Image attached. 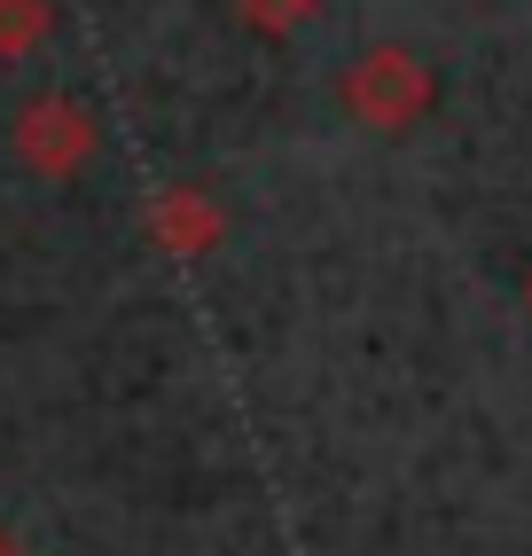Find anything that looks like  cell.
Returning <instances> with one entry per match:
<instances>
[{
	"instance_id": "cell-1",
	"label": "cell",
	"mask_w": 532,
	"mask_h": 556,
	"mask_svg": "<svg viewBox=\"0 0 532 556\" xmlns=\"http://www.w3.org/2000/svg\"><path fill=\"white\" fill-rule=\"evenodd\" d=\"M337 102H345L368 134H415L439 102V79L415 48H368L345 79H337Z\"/></svg>"
},
{
	"instance_id": "cell-2",
	"label": "cell",
	"mask_w": 532,
	"mask_h": 556,
	"mask_svg": "<svg viewBox=\"0 0 532 556\" xmlns=\"http://www.w3.org/2000/svg\"><path fill=\"white\" fill-rule=\"evenodd\" d=\"M94 110L79 94H31L16 110V157L24 173H40V180H71V173H87L94 157Z\"/></svg>"
},
{
	"instance_id": "cell-3",
	"label": "cell",
	"mask_w": 532,
	"mask_h": 556,
	"mask_svg": "<svg viewBox=\"0 0 532 556\" xmlns=\"http://www.w3.org/2000/svg\"><path fill=\"white\" fill-rule=\"evenodd\" d=\"M149 236H157V251H173V258H204L227 236V212L204 189H165L149 204Z\"/></svg>"
},
{
	"instance_id": "cell-4",
	"label": "cell",
	"mask_w": 532,
	"mask_h": 556,
	"mask_svg": "<svg viewBox=\"0 0 532 556\" xmlns=\"http://www.w3.org/2000/svg\"><path fill=\"white\" fill-rule=\"evenodd\" d=\"M55 31V0H0V63L40 55Z\"/></svg>"
},
{
	"instance_id": "cell-5",
	"label": "cell",
	"mask_w": 532,
	"mask_h": 556,
	"mask_svg": "<svg viewBox=\"0 0 532 556\" xmlns=\"http://www.w3.org/2000/svg\"><path fill=\"white\" fill-rule=\"evenodd\" d=\"M236 9H243L251 31H266V40H290V31H306V24L321 16V0H236Z\"/></svg>"
},
{
	"instance_id": "cell-6",
	"label": "cell",
	"mask_w": 532,
	"mask_h": 556,
	"mask_svg": "<svg viewBox=\"0 0 532 556\" xmlns=\"http://www.w3.org/2000/svg\"><path fill=\"white\" fill-rule=\"evenodd\" d=\"M0 556H24V541H16L9 526H0Z\"/></svg>"
},
{
	"instance_id": "cell-7",
	"label": "cell",
	"mask_w": 532,
	"mask_h": 556,
	"mask_svg": "<svg viewBox=\"0 0 532 556\" xmlns=\"http://www.w3.org/2000/svg\"><path fill=\"white\" fill-rule=\"evenodd\" d=\"M524 306H532V282H524Z\"/></svg>"
}]
</instances>
